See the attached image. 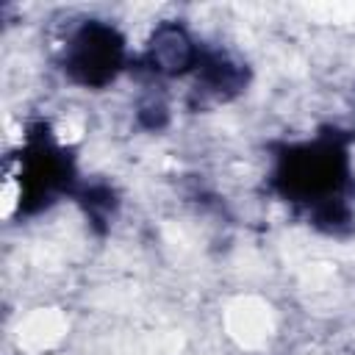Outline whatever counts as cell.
Wrapping results in <instances>:
<instances>
[{
    "instance_id": "obj_3",
    "label": "cell",
    "mask_w": 355,
    "mask_h": 355,
    "mask_svg": "<svg viewBox=\"0 0 355 355\" xmlns=\"http://www.w3.org/2000/svg\"><path fill=\"white\" fill-rule=\"evenodd\" d=\"M202 53L194 44V39L186 33V28L169 22L155 28L150 44H147V64L158 75H183L189 69H197Z\"/></svg>"
},
{
    "instance_id": "obj_2",
    "label": "cell",
    "mask_w": 355,
    "mask_h": 355,
    "mask_svg": "<svg viewBox=\"0 0 355 355\" xmlns=\"http://www.w3.org/2000/svg\"><path fill=\"white\" fill-rule=\"evenodd\" d=\"M125 64V39L114 25L89 19L67 42L64 69L80 86H105Z\"/></svg>"
},
{
    "instance_id": "obj_1",
    "label": "cell",
    "mask_w": 355,
    "mask_h": 355,
    "mask_svg": "<svg viewBox=\"0 0 355 355\" xmlns=\"http://www.w3.org/2000/svg\"><path fill=\"white\" fill-rule=\"evenodd\" d=\"M347 180V150L336 139L294 147L280 158L277 169L280 191L291 202L305 205L316 222H327L330 230L349 219V208L344 200Z\"/></svg>"
}]
</instances>
